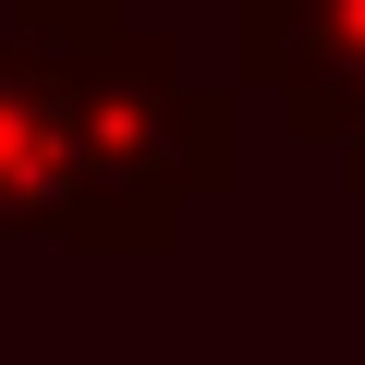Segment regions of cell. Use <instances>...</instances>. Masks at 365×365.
<instances>
[{
    "label": "cell",
    "mask_w": 365,
    "mask_h": 365,
    "mask_svg": "<svg viewBox=\"0 0 365 365\" xmlns=\"http://www.w3.org/2000/svg\"><path fill=\"white\" fill-rule=\"evenodd\" d=\"M13 25H37V37H98V25H122V0H13Z\"/></svg>",
    "instance_id": "cell-3"
},
{
    "label": "cell",
    "mask_w": 365,
    "mask_h": 365,
    "mask_svg": "<svg viewBox=\"0 0 365 365\" xmlns=\"http://www.w3.org/2000/svg\"><path fill=\"white\" fill-rule=\"evenodd\" d=\"M61 86H73V134H86L110 256H158L195 195H232V98H207L182 73L170 37H134V25L61 37Z\"/></svg>",
    "instance_id": "cell-1"
},
{
    "label": "cell",
    "mask_w": 365,
    "mask_h": 365,
    "mask_svg": "<svg viewBox=\"0 0 365 365\" xmlns=\"http://www.w3.org/2000/svg\"><path fill=\"white\" fill-rule=\"evenodd\" d=\"M0 232L37 244H98V182H86V134H73V86H61V37H0Z\"/></svg>",
    "instance_id": "cell-2"
}]
</instances>
